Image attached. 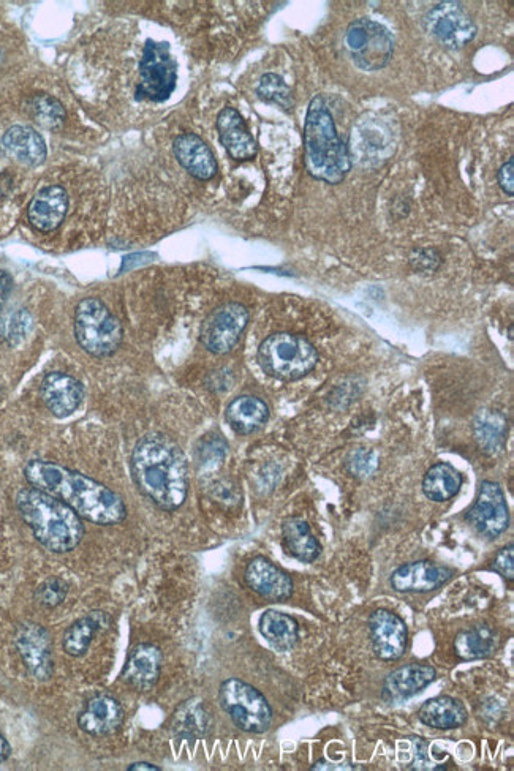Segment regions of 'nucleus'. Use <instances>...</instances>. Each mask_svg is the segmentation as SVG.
<instances>
[{"instance_id":"11","label":"nucleus","mask_w":514,"mask_h":771,"mask_svg":"<svg viewBox=\"0 0 514 771\" xmlns=\"http://www.w3.org/2000/svg\"><path fill=\"white\" fill-rule=\"evenodd\" d=\"M249 323L246 307L236 302L222 305L203 321L200 340L206 350L214 354H227L235 348L242 331Z\"/></svg>"},{"instance_id":"37","label":"nucleus","mask_w":514,"mask_h":771,"mask_svg":"<svg viewBox=\"0 0 514 771\" xmlns=\"http://www.w3.org/2000/svg\"><path fill=\"white\" fill-rule=\"evenodd\" d=\"M65 595H67V587L61 580H48L37 591L38 602L46 607L59 606L64 601Z\"/></svg>"},{"instance_id":"17","label":"nucleus","mask_w":514,"mask_h":771,"mask_svg":"<svg viewBox=\"0 0 514 771\" xmlns=\"http://www.w3.org/2000/svg\"><path fill=\"white\" fill-rule=\"evenodd\" d=\"M246 582L250 590L269 601H284L293 593V582L287 572L263 557L254 558L247 565Z\"/></svg>"},{"instance_id":"20","label":"nucleus","mask_w":514,"mask_h":771,"mask_svg":"<svg viewBox=\"0 0 514 771\" xmlns=\"http://www.w3.org/2000/svg\"><path fill=\"white\" fill-rule=\"evenodd\" d=\"M162 653L151 644H140L129 653L122 670V680L137 691H149L159 680Z\"/></svg>"},{"instance_id":"25","label":"nucleus","mask_w":514,"mask_h":771,"mask_svg":"<svg viewBox=\"0 0 514 771\" xmlns=\"http://www.w3.org/2000/svg\"><path fill=\"white\" fill-rule=\"evenodd\" d=\"M434 667L428 664H409L394 670L383 683V697L386 700H404L423 691L435 680Z\"/></svg>"},{"instance_id":"5","label":"nucleus","mask_w":514,"mask_h":771,"mask_svg":"<svg viewBox=\"0 0 514 771\" xmlns=\"http://www.w3.org/2000/svg\"><path fill=\"white\" fill-rule=\"evenodd\" d=\"M258 361L269 377L295 381L306 377L314 369L318 353L303 335L280 332L261 343Z\"/></svg>"},{"instance_id":"13","label":"nucleus","mask_w":514,"mask_h":771,"mask_svg":"<svg viewBox=\"0 0 514 771\" xmlns=\"http://www.w3.org/2000/svg\"><path fill=\"white\" fill-rule=\"evenodd\" d=\"M375 655L383 661H396L407 648V626L390 610H375L369 618Z\"/></svg>"},{"instance_id":"32","label":"nucleus","mask_w":514,"mask_h":771,"mask_svg":"<svg viewBox=\"0 0 514 771\" xmlns=\"http://www.w3.org/2000/svg\"><path fill=\"white\" fill-rule=\"evenodd\" d=\"M462 487V474L450 463H437L423 479V492L435 503L451 500Z\"/></svg>"},{"instance_id":"7","label":"nucleus","mask_w":514,"mask_h":771,"mask_svg":"<svg viewBox=\"0 0 514 771\" xmlns=\"http://www.w3.org/2000/svg\"><path fill=\"white\" fill-rule=\"evenodd\" d=\"M219 700L231 721L244 732L263 734L273 723V710L268 700L246 681L238 678L223 681Z\"/></svg>"},{"instance_id":"23","label":"nucleus","mask_w":514,"mask_h":771,"mask_svg":"<svg viewBox=\"0 0 514 771\" xmlns=\"http://www.w3.org/2000/svg\"><path fill=\"white\" fill-rule=\"evenodd\" d=\"M220 141L228 154L239 162L250 160L257 155V143L247 130L246 122L235 108H225L217 117Z\"/></svg>"},{"instance_id":"28","label":"nucleus","mask_w":514,"mask_h":771,"mask_svg":"<svg viewBox=\"0 0 514 771\" xmlns=\"http://www.w3.org/2000/svg\"><path fill=\"white\" fill-rule=\"evenodd\" d=\"M467 716L464 705L448 696L428 700L418 711V718L424 726L439 730L458 729L464 726Z\"/></svg>"},{"instance_id":"41","label":"nucleus","mask_w":514,"mask_h":771,"mask_svg":"<svg viewBox=\"0 0 514 771\" xmlns=\"http://www.w3.org/2000/svg\"><path fill=\"white\" fill-rule=\"evenodd\" d=\"M12 277L5 271H0V310L4 307L5 301H7L8 294L12 291Z\"/></svg>"},{"instance_id":"10","label":"nucleus","mask_w":514,"mask_h":771,"mask_svg":"<svg viewBox=\"0 0 514 771\" xmlns=\"http://www.w3.org/2000/svg\"><path fill=\"white\" fill-rule=\"evenodd\" d=\"M424 27L432 37L450 49H461L477 35V26L459 2H440L424 16Z\"/></svg>"},{"instance_id":"4","label":"nucleus","mask_w":514,"mask_h":771,"mask_svg":"<svg viewBox=\"0 0 514 771\" xmlns=\"http://www.w3.org/2000/svg\"><path fill=\"white\" fill-rule=\"evenodd\" d=\"M16 506L37 541L51 552H70L83 539L81 517L50 493L35 487L21 490L16 497Z\"/></svg>"},{"instance_id":"24","label":"nucleus","mask_w":514,"mask_h":771,"mask_svg":"<svg viewBox=\"0 0 514 771\" xmlns=\"http://www.w3.org/2000/svg\"><path fill=\"white\" fill-rule=\"evenodd\" d=\"M124 710L118 700L110 696H97L87 702L78 716V724L94 737L113 734L122 724Z\"/></svg>"},{"instance_id":"30","label":"nucleus","mask_w":514,"mask_h":771,"mask_svg":"<svg viewBox=\"0 0 514 771\" xmlns=\"http://www.w3.org/2000/svg\"><path fill=\"white\" fill-rule=\"evenodd\" d=\"M261 636L271 647L279 651H288L296 647L299 640V626L295 618L277 610H268L260 618Z\"/></svg>"},{"instance_id":"43","label":"nucleus","mask_w":514,"mask_h":771,"mask_svg":"<svg viewBox=\"0 0 514 771\" xmlns=\"http://www.w3.org/2000/svg\"><path fill=\"white\" fill-rule=\"evenodd\" d=\"M8 756H10V745H8L4 735L0 734V762H4Z\"/></svg>"},{"instance_id":"15","label":"nucleus","mask_w":514,"mask_h":771,"mask_svg":"<svg viewBox=\"0 0 514 771\" xmlns=\"http://www.w3.org/2000/svg\"><path fill=\"white\" fill-rule=\"evenodd\" d=\"M453 574V569L432 561H415L393 572L391 587L399 593H429L445 585Z\"/></svg>"},{"instance_id":"34","label":"nucleus","mask_w":514,"mask_h":771,"mask_svg":"<svg viewBox=\"0 0 514 771\" xmlns=\"http://www.w3.org/2000/svg\"><path fill=\"white\" fill-rule=\"evenodd\" d=\"M507 422L497 413H484L475 421V440L478 446L488 454L502 451L507 440Z\"/></svg>"},{"instance_id":"35","label":"nucleus","mask_w":514,"mask_h":771,"mask_svg":"<svg viewBox=\"0 0 514 771\" xmlns=\"http://www.w3.org/2000/svg\"><path fill=\"white\" fill-rule=\"evenodd\" d=\"M257 94L261 100L279 105L284 110H290V108H293V103H295L293 102L290 87L285 84L284 79L280 78L279 75H274V73H268V75L260 79Z\"/></svg>"},{"instance_id":"8","label":"nucleus","mask_w":514,"mask_h":771,"mask_svg":"<svg viewBox=\"0 0 514 771\" xmlns=\"http://www.w3.org/2000/svg\"><path fill=\"white\" fill-rule=\"evenodd\" d=\"M345 49L353 64L360 70L377 72L391 61L394 42L385 26L364 18L348 26Z\"/></svg>"},{"instance_id":"33","label":"nucleus","mask_w":514,"mask_h":771,"mask_svg":"<svg viewBox=\"0 0 514 771\" xmlns=\"http://www.w3.org/2000/svg\"><path fill=\"white\" fill-rule=\"evenodd\" d=\"M108 618L103 612H91L87 617L76 621L67 629L64 636V650L70 656H83L92 639L100 629L105 628Z\"/></svg>"},{"instance_id":"36","label":"nucleus","mask_w":514,"mask_h":771,"mask_svg":"<svg viewBox=\"0 0 514 771\" xmlns=\"http://www.w3.org/2000/svg\"><path fill=\"white\" fill-rule=\"evenodd\" d=\"M32 114L38 124L46 128H57L64 124L65 111L61 103L46 95H38L32 100Z\"/></svg>"},{"instance_id":"6","label":"nucleus","mask_w":514,"mask_h":771,"mask_svg":"<svg viewBox=\"0 0 514 771\" xmlns=\"http://www.w3.org/2000/svg\"><path fill=\"white\" fill-rule=\"evenodd\" d=\"M75 335L84 351L95 358H106L118 350L124 331L102 301L89 298L76 307Z\"/></svg>"},{"instance_id":"40","label":"nucleus","mask_w":514,"mask_h":771,"mask_svg":"<svg viewBox=\"0 0 514 771\" xmlns=\"http://www.w3.org/2000/svg\"><path fill=\"white\" fill-rule=\"evenodd\" d=\"M514 158H510L499 171V184L503 192L513 196L514 193Z\"/></svg>"},{"instance_id":"44","label":"nucleus","mask_w":514,"mask_h":771,"mask_svg":"<svg viewBox=\"0 0 514 771\" xmlns=\"http://www.w3.org/2000/svg\"><path fill=\"white\" fill-rule=\"evenodd\" d=\"M130 771H159V767H155V765L148 764V762H138V764H133L132 767L129 768Z\"/></svg>"},{"instance_id":"3","label":"nucleus","mask_w":514,"mask_h":771,"mask_svg":"<svg viewBox=\"0 0 514 771\" xmlns=\"http://www.w3.org/2000/svg\"><path fill=\"white\" fill-rule=\"evenodd\" d=\"M304 162L310 176L328 184H339L352 170V157L337 135L333 114L323 97H315L307 110Z\"/></svg>"},{"instance_id":"1","label":"nucleus","mask_w":514,"mask_h":771,"mask_svg":"<svg viewBox=\"0 0 514 771\" xmlns=\"http://www.w3.org/2000/svg\"><path fill=\"white\" fill-rule=\"evenodd\" d=\"M24 473L32 487L50 493L89 522L116 525L125 519L127 511L118 493L84 474L42 460L29 463Z\"/></svg>"},{"instance_id":"21","label":"nucleus","mask_w":514,"mask_h":771,"mask_svg":"<svg viewBox=\"0 0 514 771\" xmlns=\"http://www.w3.org/2000/svg\"><path fill=\"white\" fill-rule=\"evenodd\" d=\"M69 209V196L62 187L53 185L38 192L29 206V222L35 230L50 233L64 222Z\"/></svg>"},{"instance_id":"19","label":"nucleus","mask_w":514,"mask_h":771,"mask_svg":"<svg viewBox=\"0 0 514 771\" xmlns=\"http://www.w3.org/2000/svg\"><path fill=\"white\" fill-rule=\"evenodd\" d=\"M0 152L21 165L38 166L45 162L46 144L34 128L16 125L2 136Z\"/></svg>"},{"instance_id":"27","label":"nucleus","mask_w":514,"mask_h":771,"mask_svg":"<svg viewBox=\"0 0 514 771\" xmlns=\"http://www.w3.org/2000/svg\"><path fill=\"white\" fill-rule=\"evenodd\" d=\"M227 421L231 429L241 435L258 432L268 422L269 408L254 395H241L228 405Z\"/></svg>"},{"instance_id":"12","label":"nucleus","mask_w":514,"mask_h":771,"mask_svg":"<svg viewBox=\"0 0 514 771\" xmlns=\"http://www.w3.org/2000/svg\"><path fill=\"white\" fill-rule=\"evenodd\" d=\"M467 520L472 527L489 539H496L507 531L510 523L507 501L497 482L484 481L478 498L467 512Z\"/></svg>"},{"instance_id":"22","label":"nucleus","mask_w":514,"mask_h":771,"mask_svg":"<svg viewBox=\"0 0 514 771\" xmlns=\"http://www.w3.org/2000/svg\"><path fill=\"white\" fill-rule=\"evenodd\" d=\"M173 152L182 168L200 181H208L216 176V157L200 136L193 133L178 136L173 144Z\"/></svg>"},{"instance_id":"42","label":"nucleus","mask_w":514,"mask_h":771,"mask_svg":"<svg viewBox=\"0 0 514 771\" xmlns=\"http://www.w3.org/2000/svg\"><path fill=\"white\" fill-rule=\"evenodd\" d=\"M312 770H358V767L350 764H334V762H328V760H318L317 764L312 767Z\"/></svg>"},{"instance_id":"9","label":"nucleus","mask_w":514,"mask_h":771,"mask_svg":"<svg viewBox=\"0 0 514 771\" xmlns=\"http://www.w3.org/2000/svg\"><path fill=\"white\" fill-rule=\"evenodd\" d=\"M141 81L138 97L148 98L151 102H165L176 89L178 65L170 53V45L165 42L148 40L144 46L140 64Z\"/></svg>"},{"instance_id":"14","label":"nucleus","mask_w":514,"mask_h":771,"mask_svg":"<svg viewBox=\"0 0 514 771\" xmlns=\"http://www.w3.org/2000/svg\"><path fill=\"white\" fill-rule=\"evenodd\" d=\"M391 128L377 119L361 121L353 128L352 154L358 162L369 165L382 163L394 154V140Z\"/></svg>"},{"instance_id":"16","label":"nucleus","mask_w":514,"mask_h":771,"mask_svg":"<svg viewBox=\"0 0 514 771\" xmlns=\"http://www.w3.org/2000/svg\"><path fill=\"white\" fill-rule=\"evenodd\" d=\"M19 655L23 656L27 669L38 680H48L53 674L51 642L48 632L38 625H24L16 637Z\"/></svg>"},{"instance_id":"31","label":"nucleus","mask_w":514,"mask_h":771,"mask_svg":"<svg viewBox=\"0 0 514 771\" xmlns=\"http://www.w3.org/2000/svg\"><path fill=\"white\" fill-rule=\"evenodd\" d=\"M282 535L288 553L303 563H312L322 552V547L310 531L309 523L299 517L285 520Z\"/></svg>"},{"instance_id":"29","label":"nucleus","mask_w":514,"mask_h":771,"mask_svg":"<svg viewBox=\"0 0 514 771\" xmlns=\"http://www.w3.org/2000/svg\"><path fill=\"white\" fill-rule=\"evenodd\" d=\"M499 647V634L488 625L475 626L459 632L454 639V651L462 661H477L491 656Z\"/></svg>"},{"instance_id":"18","label":"nucleus","mask_w":514,"mask_h":771,"mask_svg":"<svg viewBox=\"0 0 514 771\" xmlns=\"http://www.w3.org/2000/svg\"><path fill=\"white\" fill-rule=\"evenodd\" d=\"M42 397L46 407L56 418H67L75 413L83 402V384L67 373H48L42 383Z\"/></svg>"},{"instance_id":"26","label":"nucleus","mask_w":514,"mask_h":771,"mask_svg":"<svg viewBox=\"0 0 514 771\" xmlns=\"http://www.w3.org/2000/svg\"><path fill=\"white\" fill-rule=\"evenodd\" d=\"M212 719L206 710L203 700L190 699L182 702L178 710L174 711L171 719V729L174 735L181 740L195 741L208 735L211 730Z\"/></svg>"},{"instance_id":"38","label":"nucleus","mask_w":514,"mask_h":771,"mask_svg":"<svg viewBox=\"0 0 514 771\" xmlns=\"http://www.w3.org/2000/svg\"><path fill=\"white\" fill-rule=\"evenodd\" d=\"M348 467L356 476H367L375 470L374 454L366 451L356 452L353 454V460L348 462Z\"/></svg>"},{"instance_id":"39","label":"nucleus","mask_w":514,"mask_h":771,"mask_svg":"<svg viewBox=\"0 0 514 771\" xmlns=\"http://www.w3.org/2000/svg\"><path fill=\"white\" fill-rule=\"evenodd\" d=\"M513 555V546H508L505 547V549L500 550L499 555H497L496 560H494V569L499 572L500 576H503L508 580L514 579Z\"/></svg>"},{"instance_id":"2","label":"nucleus","mask_w":514,"mask_h":771,"mask_svg":"<svg viewBox=\"0 0 514 771\" xmlns=\"http://www.w3.org/2000/svg\"><path fill=\"white\" fill-rule=\"evenodd\" d=\"M133 479L138 489L165 511L186 501L189 467L184 452L162 433H149L138 441L132 454Z\"/></svg>"}]
</instances>
